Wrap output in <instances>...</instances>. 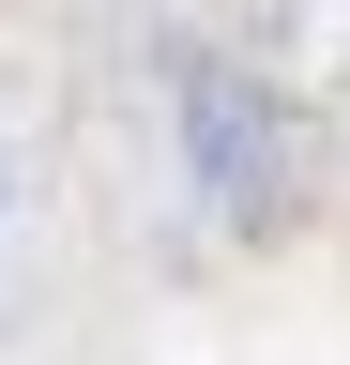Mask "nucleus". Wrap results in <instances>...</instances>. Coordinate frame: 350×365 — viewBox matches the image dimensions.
<instances>
[{
  "label": "nucleus",
  "instance_id": "nucleus-1",
  "mask_svg": "<svg viewBox=\"0 0 350 365\" xmlns=\"http://www.w3.org/2000/svg\"><path fill=\"white\" fill-rule=\"evenodd\" d=\"M0 198H16V153H0Z\"/></svg>",
  "mask_w": 350,
  "mask_h": 365
}]
</instances>
